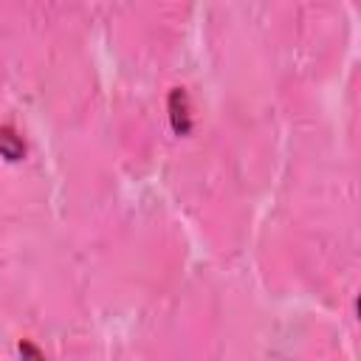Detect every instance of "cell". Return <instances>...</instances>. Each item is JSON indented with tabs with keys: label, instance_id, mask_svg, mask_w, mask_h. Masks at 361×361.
Returning a JSON list of instances; mask_svg holds the SVG:
<instances>
[{
	"label": "cell",
	"instance_id": "obj_2",
	"mask_svg": "<svg viewBox=\"0 0 361 361\" xmlns=\"http://www.w3.org/2000/svg\"><path fill=\"white\" fill-rule=\"evenodd\" d=\"M0 155L6 158V161H23V155H25V144H23V138L17 135V130L14 127H8V124H0Z\"/></svg>",
	"mask_w": 361,
	"mask_h": 361
},
{
	"label": "cell",
	"instance_id": "obj_1",
	"mask_svg": "<svg viewBox=\"0 0 361 361\" xmlns=\"http://www.w3.org/2000/svg\"><path fill=\"white\" fill-rule=\"evenodd\" d=\"M169 121L175 135H186L192 130V116H189V96L183 87H175L169 93Z\"/></svg>",
	"mask_w": 361,
	"mask_h": 361
},
{
	"label": "cell",
	"instance_id": "obj_3",
	"mask_svg": "<svg viewBox=\"0 0 361 361\" xmlns=\"http://www.w3.org/2000/svg\"><path fill=\"white\" fill-rule=\"evenodd\" d=\"M20 353H23V355H31V358H42V353H39L37 347H31V344H25V341L20 344Z\"/></svg>",
	"mask_w": 361,
	"mask_h": 361
}]
</instances>
